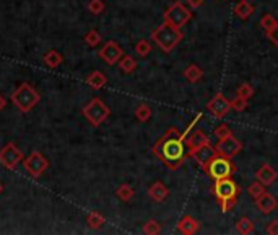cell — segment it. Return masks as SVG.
Masks as SVG:
<instances>
[{
    "mask_svg": "<svg viewBox=\"0 0 278 235\" xmlns=\"http://www.w3.org/2000/svg\"><path fill=\"white\" fill-rule=\"evenodd\" d=\"M186 137L179 134L176 127H169L158 142L153 145V154L158 160H161L164 165L171 170H177L186 160L187 150L184 144Z\"/></svg>",
    "mask_w": 278,
    "mask_h": 235,
    "instance_id": "6da1fadb",
    "label": "cell"
},
{
    "mask_svg": "<svg viewBox=\"0 0 278 235\" xmlns=\"http://www.w3.org/2000/svg\"><path fill=\"white\" fill-rule=\"evenodd\" d=\"M151 39L155 41L156 46L163 52H171L177 44H179V41L182 39V33L179 28H176L173 25H169V23L163 21L161 25L158 28H155V31L151 33Z\"/></svg>",
    "mask_w": 278,
    "mask_h": 235,
    "instance_id": "7a4b0ae2",
    "label": "cell"
},
{
    "mask_svg": "<svg viewBox=\"0 0 278 235\" xmlns=\"http://www.w3.org/2000/svg\"><path fill=\"white\" fill-rule=\"evenodd\" d=\"M39 100H41L39 93L29 84H21L13 92V95H11V102H13L15 107L20 111H23V113L31 111L39 103Z\"/></svg>",
    "mask_w": 278,
    "mask_h": 235,
    "instance_id": "3957f363",
    "label": "cell"
},
{
    "mask_svg": "<svg viewBox=\"0 0 278 235\" xmlns=\"http://www.w3.org/2000/svg\"><path fill=\"white\" fill-rule=\"evenodd\" d=\"M204 170L207 172V175L215 181V180H221V178H228V176H233L234 172H236V165L231 162V158L229 157L216 154L208 163H207V167Z\"/></svg>",
    "mask_w": 278,
    "mask_h": 235,
    "instance_id": "277c9868",
    "label": "cell"
},
{
    "mask_svg": "<svg viewBox=\"0 0 278 235\" xmlns=\"http://www.w3.org/2000/svg\"><path fill=\"white\" fill-rule=\"evenodd\" d=\"M109 115H111V110L101 98H93L86 107H83V116L94 127L101 126L109 118Z\"/></svg>",
    "mask_w": 278,
    "mask_h": 235,
    "instance_id": "5b68a950",
    "label": "cell"
},
{
    "mask_svg": "<svg viewBox=\"0 0 278 235\" xmlns=\"http://www.w3.org/2000/svg\"><path fill=\"white\" fill-rule=\"evenodd\" d=\"M211 193L218 201H228V199H236L241 195V188L236 181L228 176V178L215 180L213 186H211Z\"/></svg>",
    "mask_w": 278,
    "mask_h": 235,
    "instance_id": "8992f818",
    "label": "cell"
},
{
    "mask_svg": "<svg viewBox=\"0 0 278 235\" xmlns=\"http://www.w3.org/2000/svg\"><path fill=\"white\" fill-rule=\"evenodd\" d=\"M191 20H192L191 10H187L181 2H174L173 5H169L166 8V11H164V21L176 28H182Z\"/></svg>",
    "mask_w": 278,
    "mask_h": 235,
    "instance_id": "52a82bcc",
    "label": "cell"
},
{
    "mask_svg": "<svg viewBox=\"0 0 278 235\" xmlns=\"http://www.w3.org/2000/svg\"><path fill=\"white\" fill-rule=\"evenodd\" d=\"M215 149H216V154L231 158L239 154L242 149V144H241V140H238L233 136V134H229L228 137L218 139V144L215 145Z\"/></svg>",
    "mask_w": 278,
    "mask_h": 235,
    "instance_id": "ba28073f",
    "label": "cell"
},
{
    "mask_svg": "<svg viewBox=\"0 0 278 235\" xmlns=\"http://www.w3.org/2000/svg\"><path fill=\"white\" fill-rule=\"evenodd\" d=\"M21 160H23V154L15 144H7L0 150V163H2L3 167L13 170Z\"/></svg>",
    "mask_w": 278,
    "mask_h": 235,
    "instance_id": "9c48e42d",
    "label": "cell"
},
{
    "mask_svg": "<svg viewBox=\"0 0 278 235\" xmlns=\"http://www.w3.org/2000/svg\"><path fill=\"white\" fill-rule=\"evenodd\" d=\"M47 167H49V162H47V158L41 154V152H33V154L26 157V160H25V168L28 170V173L31 176L43 175Z\"/></svg>",
    "mask_w": 278,
    "mask_h": 235,
    "instance_id": "30bf717a",
    "label": "cell"
},
{
    "mask_svg": "<svg viewBox=\"0 0 278 235\" xmlns=\"http://www.w3.org/2000/svg\"><path fill=\"white\" fill-rule=\"evenodd\" d=\"M207 110L216 118H223L228 115V111L231 110V100H228L223 93H218L210 100L207 105Z\"/></svg>",
    "mask_w": 278,
    "mask_h": 235,
    "instance_id": "8fae6325",
    "label": "cell"
},
{
    "mask_svg": "<svg viewBox=\"0 0 278 235\" xmlns=\"http://www.w3.org/2000/svg\"><path fill=\"white\" fill-rule=\"evenodd\" d=\"M189 154L192 155V158L199 163L200 167L205 168L207 163H208V162L211 160V158H213V157L216 155V149H215V147L211 145L210 142H207V144H204V145L197 147V149L189 150Z\"/></svg>",
    "mask_w": 278,
    "mask_h": 235,
    "instance_id": "7c38bea8",
    "label": "cell"
},
{
    "mask_svg": "<svg viewBox=\"0 0 278 235\" xmlns=\"http://www.w3.org/2000/svg\"><path fill=\"white\" fill-rule=\"evenodd\" d=\"M122 54L124 52L121 49V46L117 44L116 41H108L101 48V51H99V57H101L104 62H108L109 66H114L116 62H119Z\"/></svg>",
    "mask_w": 278,
    "mask_h": 235,
    "instance_id": "4fadbf2b",
    "label": "cell"
},
{
    "mask_svg": "<svg viewBox=\"0 0 278 235\" xmlns=\"http://www.w3.org/2000/svg\"><path fill=\"white\" fill-rule=\"evenodd\" d=\"M256 206H257V209L260 211V213L267 216L270 213H274V211L278 208V199L272 195V193L265 191L262 196L256 199Z\"/></svg>",
    "mask_w": 278,
    "mask_h": 235,
    "instance_id": "5bb4252c",
    "label": "cell"
},
{
    "mask_svg": "<svg viewBox=\"0 0 278 235\" xmlns=\"http://www.w3.org/2000/svg\"><path fill=\"white\" fill-rule=\"evenodd\" d=\"M256 178L262 185L269 186V185H272L278 178V172H275V168L272 167V165H269V163H265V165H262V167L257 170Z\"/></svg>",
    "mask_w": 278,
    "mask_h": 235,
    "instance_id": "9a60e30c",
    "label": "cell"
},
{
    "mask_svg": "<svg viewBox=\"0 0 278 235\" xmlns=\"http://www.w3.org/2000/svg\"><path fill=\"white\" fill-rule=\"evenodd\" d=\"M199 221L197 219H194L192 216H184L182 219L177 222V231H179L181 234H184V235H192L199 231Z\"/></svg>",
    "mask_w": 278,
    "mask_h": 235,
    "instance_id": "2e32d148",
    "label": "cell"
},
{
    "mask_svg": "<svg viewBox=\"0 0 278 235\" xmlns=\"http://www.w3.org/2000/svg\"><path fill=\"white\" fill-rule=\"evenodd\" d=\"M148 195H150V198L153 199V201L161 203V201H164V199L168 198L169 190H168L166 185L161 183V181H155V183L148 188Z\"/></svg>",
    "mask_w": 278,
    "mask_h": 235,
    "instance_id": "e0dca14e",
    "label": "cell"
},
{
    "mask_svg": "<svg viewBox=\"0 0 278 235\" xmlns=\"http://www.w3.org/2000/svg\"><path fill=\"white\" fill-rule=\"evenodd\" d=\"M254 13V5L249 0H239L234 7V15L241 20H247Z\"/></svg>",
    "mask_w": 278,
    "mask_h": 235,
    "instance_id": "ac0fdd59",
    "label": "cell"
},
{
    "mask_svg": "<svg viewBox=\"0 0 278 235\" xmlns=\"http://www.w3.org/2000/svg\"><path fill=\"white\" fill-rule=\"evenodd\" d=\"M207 142H210L208 140V136L204 132V131H195L192 132L191 136H189L187 139V147H189V150H194V149H197V147L200 145H204Z\"/></svg>",
    "mask_w": 278,
    "mask_h": 235,
    "instance_id": "d6986e66",
    "label": "cell"
},
{
    "mask_svg": "<svg viewBox=\"0 0 278 235\" xmlns=\"http://www.w3.org/2000/svg\"><path fill=\"white\" fill-rule=\"evenodd\" d=\"M106 82H108V79H106V75L103 72H99V70H94V72H91L86 79V84L93 88H96V90L103 88L106 85Z\"/></svg>",
    "mask_w": 278,
    "mask_h": 235,
    "instance_id": "ffe728a7",
    "label": "cell"
},
{
    "mask_svg": "<svg viewBox=\"0 0 278 235\" xmlns=\"http://www.w3.org/2000/svg\"><path fill=\"white\" fill-rule=\"evenodd\" d=\"M184 77L191 82V84H197V82L204 77V70L200 69L197 64H191V66H187V69L184 70Z\"/></svg>",
    "mask_w": 278,
    "mask_h": 235,
    "instance_id": "44dd1931",
    "label": "cell"
},
{
    "mask_svg": "<svg viewBox=\"0 0 278 235\" xmlns=\"http://www.w3.org/2000/svg\"><path fill=\"white\" fill-rule=\"evenodd\" d=\"M236 231L242 235H249L256 231V227H254V222L249 219V217H241L238 221V224H236Z\"/></svg>",
    "mask_w": 278,
    "mask_h": 235,
    "instance_id": "7402d4cb",
    "label": "cell"
},
{
    "mask_svg": "<svg viewBox=\"0 0 278 235\" xmlns=\"http://www.w3.org/2000/svg\"><path fill=\"white\" fill-rule=\"evenodd\" d=\"M119 67L124 74H132L137 69V61L132 56H122L119 61Z\"/></svg>",
    "mask_w": 278,
    "mask_h": 235,
    "instance_id": "603a6c76",
    "label": "cell"
},
{
    "mask_svg": "<svg viewBox=\"0 0 278 235\" xmlns=\"http://www.w3.org/2000/svg\"><path fill=\"white\" fill-rule=\"evenodd\" d=\"M44 62H46L51 69H56V67L59 66V64L62 62V56L59 54L57 51H49V52H46Z\"/></svg>",
    "mask_w": 278,
    "mask_h": 235,
    "instance_id": "cb8c5ba5",
    "label": "cell"
},
{
    "mask_svg": "<svg viewBox=\"0 0 278 235\" xmlns=\"http://www.w3.org/2000/svg\"><path fill=\"white\" fill-rule=\"evenodd\" d=\"M116 195H117V198L121 199V201L127 203V201H130V199L134 198V190H132V186H129V185H121L119 188H117Z\"/></svg>",
    "mask_w": 278,
    "mask_h": 235,
    "instance_id": "d4e9b609",
    "label": "cell"
},
{
    "mask_svg": "<svg viewBox=\"0 0 278 235\" xmlns=\"http://www.w3.org/2000/svg\"><path fill=\"white\" fill-rule=\"evenodd\" d=\"M135 116H137V119L141 122L148 121L151 118V108L148 105H139L137 110H135Z\"/></svg>",
    "mask_w": 278,
    "mask_h": 235,
    "instance_id": "484cf974",
    "label": "cell"
},
{
    "mask_svg": "<svg viewBox=\"0 0 278 235\" xmlns=\"http://www.w3.org/2000/svg\"><path fill=\"white\" fill-rule=\"evenodd\" d=\"M161 232V224H159L158 221L155 219H150V221H146L145 222V226H143V234L146 235H156Z\"/></svg>",
    "mask_w": 278,
    "mask_h": 235,
    "instance_id": "4316f807",
    "label": "cell"
},
{
    "mask_svg": "<svg viewBox=\"0 0 278 235\" xmlns=\"http://www.w3.org/2000/svg\"><path fill=\"white\" fill-rule=\"evenodd\" d=\"M247 193H249V196L252 199H257L265 193V185H262L260 181H254V183L247 188Z\"/></svg>",
    "mask_w": 278,
    "mask_h": 235,
    "instance_id": "83f0119b",
    "label": "cell"
},
{
    "mask_svg": "<svg viewBox=\"0 0 278 235\" xmlns=\"http://www.w3.org/2000/svg\"><path fill=\"white\" fill-rule=\"evenodd\" d=\"M86 222H88V226H90L91 229H99L104 224V217L94 211V213H91L90 216L86 217Z\"/></svg>",
    "mask_w": 278,
    "mask_h": 235,
    "instance_id": "f1b7e54d",
    "label": "cell"
},
{
    "mask_svg": "<svg viewBox=\"0 0 278 235\" xmlns=\"http://www.w3.org/2000/svg\"><path fill=\"white\" fill-rule=\"evenodd\" d=\"M135 51H137L139 56L145 57V56H148L150 52H151V44L146 39H140L139 43L135 44Z\"/></svg>",
    "mask_w": 278,
    "mask_h": 235,
    "instance_id": "f546056e",
    "label": "cell"
},
{
    "mask_svg": "<svg viewBox=\"0 0 278 235\" xmlns=\"http://www.w3.org/2000/svg\"><path fill=\"white\" fill-rule=\"evenodd\" d=\"M252 95H254V88H252V85H249V84H242V85H239L238 92H236V97L244 98V100L252 98Z\"/></svg>",
    "mask_w": 278,
    "mask_h": 235,
    "instance_id": "4dcf8cb0",
    "label": "cell"
},
{
    "mask_svg": "<svg viewBox=\"0 0 278 235\" xmlns=\"http://www.w3.org/2000/svg\"><path fill=\"white\" fill-rule=\"evenodd\" d=\"M277 23H278V21H277L270 13H265V15L262 16V18H260V26H262V29H264L265 33L270 31V29L274 28V26L277 25Z\"/></svg>",
    "mask_w": 278,
    "mask_h": 235,
    "instance_id": "1f68e13d",
    "label": "cell"
},
{
    "mask_svg": "<svg viewBox=\"0 0 278 235\" xmlns=\"http://www.w3.org/2000/svg\"><path fill=\"white\" fill-rule=\"evenodd\" d=\"M85 41L88 46H98L99 43H101V36H99V33L96 31V29H91V31L85 36Z\"/></svg>",
    "mask_w": 278,
    "mask_h": 235,
    "instance_id": "d6a6232c",
    "label": "cell"
},
{
    "mask_svg": "<svg viewBox=\"0 0 278 235\" xmlns=\"http://www.w3.org/2000/svg\"><path fill=\"white\" fill-rule=\"evenodd\" d=\"M88 8H90L93 15H99L104 11V2L103 0H91L90 5H88Z\"/></svg>",
    "mask_w": 278,
    "mask_h": 235,
    "instance_id": "836d02e7",
    "label": "cell"
},
{
    "mask_svg": "<svg viewBox=\"0 0 278 235\" xmlns=\"http://www.w3.org/2000/svg\"><path fill=\"white\" fill-rule=\"evenodd\" d=\"M246 107H247V100H244V98L236 97L234 100H231V110H234V111H244Z\"/></svg>",
    "mask_w": 278,
    "mask_h": 235,
    "instance_id": "e575fe53",
    "label": "cell"
},
{
    "mask_svg": "<svg viewBox=\"0 0 278 235\" xmlns=\"http://www.w3.org/2000/svg\"><path fill=\"white\" fill-rule=\"evenodd\" d=\"M229 134H231V129H229V126L226 124H220L216 129H215V136L218 139H224V137H228Z\"/></svg>",
    "mask_w": 278,
    "mask_h": 235,
    "instance_id": "d590c367",
    "label": "cell"
},
{
    "mask_svg": "<svg viewBox=\"0 0 278 235\" xmlns=\"http://www.w3.org/2000/svg\"><path fill=\"white\" fill-rule=\"evenodd\" d=\"M265 34H267V38L272 41V44H274V46H278V23H277V25H275L274 28L270 29V31L265 33Z\"/></svg>",
    "mask_w": 278,
    "mask_h": 235,
    "instance_id": "8d00e7d4",
    "label": "cell"
},
{
    "mask_svg": "<svg viewBox=\"0 0 278 235\" xmlns=\"http://www.w3.org/2000/svg\"><path fill=\"white\" fill-rule=\"evenodd\" d=\"M221 211L224 214L226 213H231V209L234 208V204H236V199H228V201H221Z\"/></svg>",
    "mask_w": 278,
    "mask_h": 235,
    "instance_id": "74e56055",
    "label": "cell"
},
{
    "mask_svg": "<svg viewBox=\"0 0 278 235\" xmlns=\"http://www.w3.org/2000/svg\"><path fill=\"white\" fill-rule=\"evenodd\" d=\"M267 234H270V235H278V219L272 221L270 224L267 226Z\"/></svg>",
    "mask_w": 278,
    "mask_h": 235,
    "instance_id": "f35d334b",
    "label": "cell"
},
{
    "mask_svg": "<svg viewBox=\"0 0 278 235\" xmlns=\"http://www.w3.org/2000/svg\"><path fill=\"white\" fill-rule=\"evenodd\" d=\"M187 3H189V7L195 10V8H200V7H202L204 0H187Z\"/></svg>",
    "mask_w": 278,
    "mask_h": 235,
    "instance_id": "ab89813d",
    "label": "cell"
},
{
    "mask_svg": "<svg viewBox=\"0 0 278 235\" xmlns=\"http://www.w3.org/2000/svg\"><path fill=\"white\" fill-rule=\"evenodd\" d=\"M5 103H7V102H5V98H3L2 95H0V111H2V110L5 108Z\"/></svg>",
    "mask_w": 278,
    "mask_h": 235,
    "instance_id": "60d3db41",
    "label": "cell"
},
{
    "mask_svg": "<svg viewBox=\"0 0 278 235\" xmlns=\"http://www.w3.org/2000/svg\"><path fill=\"white\" fill-rule=\"evenodd\" d=\"M2 191H3V185H2V181H0V195H2Z\"/></svg>",
    "mask_w": 278,
    "mask_h": 235,
    "instance_id": "b9f144b4",
    "label": "cell"
}]
</instances>
